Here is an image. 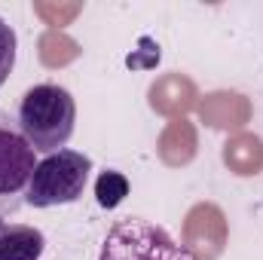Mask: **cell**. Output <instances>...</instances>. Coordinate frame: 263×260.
Masks as SVG:
<instances>
[{
	"instance_id": "obj_2",
	"label": "cell",
	"mask_w": 263,
	"mask_h": 260,
	"mask_svg": "<svg viewBox=\"0 0 263 260\" xmlns=\"http://www.w3.org/2000/svg\"><path fill=\"white\" fill-rule=\"evenodd\" d=\"M92 172V159L77 150H59L49 153L46 159L37 162L28 187H25V202L31 208H55V205H70L77 202Z\"/></svg>"
},
{
	"instance_id": "obj_5",
	"label": "cell",
	"mask_w": 263,
	"mask_h": 260,
	"mask_svg": "<svg viewBox=\"0 0 263 260\" xmlns=\"http://www.w3.org/2000/svg\"><path fill=\"white\" fill-rule=\"evenodd\" d=\"M46 239L37 227L9 224L0 217V260H40Z\"/></svg>"
},
{
	"instance_id": "obj_7",
	"label": "cell",
	"mask_w": 263,
	"mask_h": 260,
	"mask_svg": "<svg viewBox=\"0 0 263 260\" xmlns=\"http://www.w3.org/2000/svg\"><path fill=\"white\" fill-rule=\"evenodd\" d=\"M15 67V31L0 18V86L9 80Z\"/></svg>"
},
{
	"instance_id": "obj_3",
	"label": "cell",
	"mask_w": 263,
	"mask_h": 260,
	"mask_svg": "<svg viewBox=\"0 0 263 260\" xmlns=\"http://www.w3.org/2000/svg\"><path fill=\"white\" fill-rule=\"evenodd\" d=\"M98 260H202L187 245L175 242L168 230L141 220L126 217L117 220L101 245Z\"/></svg>"
},
{
	"instance_id": "obj_1",
	"label": "cell",
	"mask_w": 263,
	"mask_h": 260,
	"mask_svg": "<svg viewBox=\"0 0 263 260\" xmlns=\"http://www.w3.org/2000/svg\"><path fill=\"white\" fill-rule=\"evenodd\" d=\"M77 104L70 92L55 83L31 86L18 104V132L34 147V153H59L73 135Z\"/></svg>"
},
{
	"instance_id": "obj_6",
	"label": "cell",
	"mask_w": 263,
	"mask_h": 260,
	"mask_svg": "<svg viewBox=\"0 0 263 260\" xmlns=\"http://www.w3.org/2000/svg\"><path fill=\"white\" fill-rule=\"evenodd\" d=\"M129 193V181L120 175V172H104L95 184V196H98V205L101 208H117Z\"/></svg>"
},
{
	"instance_id": "obj_4",
	"label": "cell",
	"mask_w": 263,
	"mask_h": 260,
	"mask_svg": "<svg viewBox=\"0 0 263 260\" xmlns=\"http://www.w3.org/2000/svg\"><path fill=\"white\" fill-rule=\"evenodd\" d=\"M34 169V147L25 141V135L0 126V196H15L25 190Z\"/></svg>"
}]
</instances>
